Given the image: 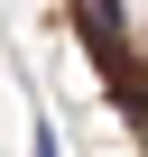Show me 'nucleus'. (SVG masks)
Masks as SVG:
<instances>
[{
    "mask_svg": "<svg viewBox=\"0 0 148 157\" xmlns=\"http://www.w3.org/2000/svg\"><path fill=\"white\" fill-rule=\"evenodd\" d=\"M28 157H65V148H56V129H46V120H37V129H28Z\"/></svg>",
    "mask_w": 148,
    "mask_h": 157,
    "instance_id": "obj_1",
    "label": "nucleus"
},
{
    "mask_svg": "<svg viewBox=\"0 0 148 157\" xmlns=\"http://www.w3.org/2000/svg\"><path fill=\"white\" fill-rule=\"evenodd\" d=\"M130 120H139V139H148V102H139V111H130Z\"/></svg>",
    "mask_w": 148,
    "mask_h": 157,
    "instance_id": "obj_2",
    "label": "nucleus"
}]
</instances>
